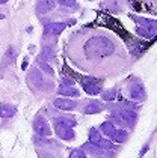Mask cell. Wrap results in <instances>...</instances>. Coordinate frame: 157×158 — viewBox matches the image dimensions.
<instances>
[{"label":"cell","mask_w":157,"mask_h":158,"mask_svg":"<svg viewBox=\"0 0 157 158\" xmlns=\"http://www.w3.org/2000/svg\"><path fill=\"white\" fill-rule=\"evenodd\" d=\"M112 139L115 140V142H118V143H124L125 140H127V133L124 131V130H116L113 135H112Z\"/></svg>","instance_id":"9a60e30c"},{"label":"cell","mask_w":157,"mask_h":158,"mask_svg":"<svg viewBox=\"0 0 157 158\" xmlns=\"http://www.w3.org/2000/svg\"><path fill=\"white\" fill-rule=\"evenodd\" d=\"M82 151H86V152H89V154H92V155H101V154H103V148L100 145H94V143H91V142H86V143L82 146Z\"/></svg>","instance_id":"9c48e42d"},{"label":"cell","mask_w":157,"mask_h":158,"mask_svg":"<svg viewBox=\"0 0 157 158\" xmlns=\"http://www.w3.org/2000/svg\"><path fill=\"white\" fill-rule=\"evenodd\" d=\"M100 140H101V135L97 131V128H91V131H89V142L94 143V145H98Z\"/></svg>","instance_id":"2e32d148"},{"label":"cell","mask_w":157,"mask_h":158,"mask_svg":"<svg viewBox=\"0 0 157 158\" xmlns=\"http://www.w3.org/2000/svg\"><path fill=\"white\" fill-rule=\"evenodd\" d=\"M55 107L59 110L68 111V110L76 109V107H77V102H76V101H71V99H67V98H58V99H55Z\"/></svg>","instance_id":"8992f818"},{"label":"cell","mask_w":157,"mask_h":158,"mask_svg":"<svg viewBox=\"0 0 157 158\" xmlns=\"http://www.w3.org/2000/svg\"><path fill=\"white\" fill-rule=\"evenodd\" d=\"M113 121L120 125H127L132 127L133 123L136 122V114L133 113L132 110H122V111H116L113 113Z\"/></svg>","instance_id":"7a4b0ae2"},{"label":"cell","mask_w":157,"mask_h":158,"mask_svg":"<svg viewBox=\"0 0 157 158\" xmlns=\"http://www.w3.org/2000/svg\"><path fill=\"white\" fill-rule=\"evenodd\" d=\"M55 121H59V122H62V123H65V125H68V127H71V128L76 125V121L71 119V118H56Z\"/></svg>","instance_id":"d6986e66"},{"label":"cell","mask_w":157,"mask_h":158,"mask_svg":"<svg viewBox=\"0 0 157 158\" xmlns=\"http://www.w3.org/2000/svg\"><path fill=\"white\" fill-rule=\"evenodd\" d=\"M98 145L101 146L103 149H112V148H113V145H112V142H110V140H104V139H101Z\"/></svg>","instance_id":"603a6c76"},{"label":"cell","mask_w":157,"mask_h":158,"mask_svg":"<svg viewBox=\"0 0 157 158\" xmlns=\"http://www.w3.org/2000/svg\"><path fill=\"white\" fill-rule=\"evenodd\" d=\"M70 158H86V154H85V151L82 149H76V151H72Z\"/></svg>","instance_id":"7402d4cb"},{"label":"cell","mask_w":157,"mask_h":158,"mask_svg":"<svg viewBox=\"0 0 157 158\" xmlns=\"http://www.w3.org/2000/svg\"><path fill=\"white\" fill-rule=\"evenodd\" d=\"M115 95H116V92L115 90H106L104 94H103V99L104 101H112V99H115Z\"/></svg>","instance_id":"44dd1931"},{"label":"cell","mask_w":157,"mask_h":158,"mask_svg":"<svg viewBox=\"0 0 157 158\" xmlns=\"http://www.w3.org/2000/svg\"><path fill=\"white\" fill-rule=\"evenodd\" d=\"M129 94H130V98L134 101H142L145 98V89L142 87V85H133L129 89Z\"/></svg>","instance_id":"ba28073f"},{"label":"cell","mask_w":157,"mask_h":158,"mask_svg":"<svg viewBox=\"0 0 157 158\" xmlns=\"http://www.w3.org/2000/svg\"><path fill=\"white\" fill-rule=\"evenodd\" d=\"M55 5H56L55 0H38L36 2V12L39 14V15L47 14L55 8Z\"/></svg>","instance_id":"52a82bcc"},{"label":"cell","mask_w":157,"mask_h":158,"mask_svg":"<svg viewBox=\"0 0 157 158\" xmlns=\"http://www.w3.org/2000/svg\"><path fill=\"white\" fill-rule=\"evenodd\" d=\"M83 89L86 94H89V95H97V94H100V90H101V85H100V81L95 80V78H91V77H88V78H85L83 80Z\"/></svg>","instance_id":"5b68a950"},{"label":"cell","mask_w":157,"mask_h":158,"mask_svg":"<svg viewBox=\"0 0 157 158\" xmlns=\"http://www.w3.org/2000/svg\"><path fill=\"white\" fill-rule=\"evenodd\" d=\"M59 5L62 6H67V8H76L77 5H76V0H56Z\"/></svg>","instance_id":"ffe728a7"},{"label":"cell","mask_w":157,"mask_h":158,"mask_svg":"<svg viewBox=\"0 0 157 158\" xmlns=\"http://www.w3.org/2000/svg\"><path fill=\"white\" fill-rule=\"evenodd\" d=\"M33 128H35V133L39 137H48V135H51V130L48 127L47 121L42 116H38L35 121H33Z\"/></svg>","instance_id":"277c9868"},{"label":"cell","mask_w":157,"mask_h":158,"mask_svg":"<svg viewBox=\"0 0 157 158\" xmlns=\"http://www.w3.org/2000/svg\"><path fill=\"white\" fill-rule=\"evenodd\" d=\"M148 148H150V145L146 143V145H145L144 148H142V151H141V154H139V157H144V154H145V152H146V151H148Z\"/></svg>","instance_id":"d4e9b609"},{"label":"cell","mask_w":157,"mask_h":158,"mask_svg":"<svg viewBox=\"0 0 157 158\" xmlns=\"http://www.w3.org/2000/svg\"><path fill=\"white\" fill-rule=\"evenodd\" d=\"M3 18H5V15H3V14H0V20H3Z\"/></svg>","instance_id":"4316f807"},{"label":"cell","mask_w":157,"mask_h":158,"mask_svg":"<svg viewBox=\"0 0 157 158\" xmlns=\"http://www.w3.org/2000/svg\"><path fill=\"white\" fill-rule=\"evenodd\" d=\"M101 110H103V106H101L98 101H91L89 104L85 106L83 111L86 114H95V113H100Z\"/></svg>","instance_id":"30bf717a"},{"label":"cell","mask_w":157,"mask_h":158,"mask_svg":"<svg viewBox=\"0 0 157 158\" xmlns=\"http://www.w3.org/2000/svg\"><path fill=\"white\" fill-rule=\"evenodd\" d=\"M15 114V109L12 106H8V104H3L0 107V118H12Z\"/></svg>","instance_id":"4fadbf2b"},{"label":"cell","mask_w":157,"mask_h":158,"mask_svg":"<svg viewBox=\"0 0 157 158\" xmlns=\"http://www.w3.org/2000/svg\"><path fill=\"white\" fill-rule=\"evenodd\" d=\"M136 32H137V33H139V35H142V36H151V33H150V32H148V30H145V29H142V27H137V29H136Z\"/></svg>","instance_id":"cb8c5ba5"},{"label":"cell","mask_w":157,"mask_h":158,"mask_svg":"<svg viewBox=\"0 0 157 158\" xmlns=\"http://www.w3.org/2000/svg\"><path fill=\"white\" fill-rule=\"evenodd\" d=\"M137 23H141V24H144L146 29H148V26L151 27V29H154L156 27V21H151V20H145V18H134Z\"/></svg>","instance_id":"e0dca14e"},{"label":"cell","mask_w":157,"mask_h":158,"mask_svg":"<svg viewBox=\"0 0 157 158\" xmlns=\"http://www.w3.org/2000/svg\"><path fill=\"white\" fill-rule=\"evenodd\" d=\"M58 92L59 95H63V97H79V90L71 86H60Z\"/></svg>","instance_id":"7c38bea8"},{"label":"cell","mask_w":157,"mask_h":158,"mask_svg":"<svg viewBox=\"0 0 157 158\" xmlns=\"http://www.w3.org/2000/svg\"><path fill=\"white\" fill-rule=\"evenodd\" d=\"M115 50L113 42L104 36H94L86 41L85 44V53L91 59H100L110 56Z\"/></svg>","instance_id":"6da1fadb"},{"label":"cell","mask_w":157,"mask_h":158,"mask_svg":"<svg viewBox=\"0 0 157 158\" xmlns=\"http://www.w3.org/2000/svg\"><path fill=\"white\" fill-rule=\"evenodd\" d=\"M65 27H67L65 23H51V24L46 26V32L51 33V35H59L60 32H63Z\"/></svg>","instance_id":"8fae6325"},{"label":"cell","mask_w":157,"mask_h":158,"mask_svg":"<svg viewBox=\"0 0 157 158\" xmlns=\"http://www.w3.org/2000/svg\"><path fill=\"white\" fill-rule=\"evenodd\" d=\"M100 128H101V131L106 134L107 137H112V135H113V133L116 131V128H115V125H113L112 122H103Z\"/></svg>","instance_id":"5bb4252c"},{"label":"cell","mask_w":157,"mask_h":158,"mask_svg":"<svg viewBox=\"0 0 157 158\" xmlns=\"http://www.w3.org/2000/svg\"><path fill=\"white\" fill-rule=\"evenodd\" d=\"M8 0H0V5H3V3H6Z\"/></svg>","instance_id":"484cf974"},{"label":"cell","mask_w":157,"mask_h":158,"mask_svg":"<svg viewBox=\"0 0 157 158\" xmlns=\"http://www.w3.org/2000/svg\"><path fill=\"white\" fill-rule=\"evenodd\" d=\"M55 133L58 134V137L63 139V140H72L74 135H76L71 127H68V125H65L59 121H55Z\"/></svg>","instance_id":"3957f363"},{"label":"cell","mask_w":157,"mask_h":158,"mask_svg":"<svg viewBox=\"0 0 157 158\" xmlns=\"http://www.w3.org/2000/svg\"><path fill=\"white\" fill-rule=\"evenodd\" d=\"M38 65H39V68H41L44 73H47L48 75H53V68H51L50 65H47L46 62H39L38 60Z\"/></svg>","instance_id":"ac0fdd59"}]
</instances>
